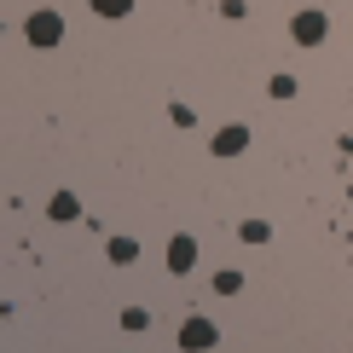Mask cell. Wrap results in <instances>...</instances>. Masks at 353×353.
Here are the masks:
<instances>
[{
	"label": "cell",
	"mask_w": 353,
	"mask_h": 353,
	"mask_svg": "<svg viewBox=\"0 0 353 353\" xmlns=\"http://www.w3.org/2000/svg\"><path fill=\"white\" fill-rule=\"evenodd\" d=\"M191 267H197V243H191V238H174V243H168V272H191Z\"/></svg>",
	"instance_id": "277c9868"
},
{
	"label": "cell",
	"mask_w": 353,
	"mask_h": 353,
	"mask_svg": "<svg viewBox=\"0 0 353 353\" xmlns=\"http://www.w3.org/2000/svg\"><path fill=\"white\" fill-rule=\"evenodd\" d=\"M122 325H128V330H145V325H151V313H145V307H128Z\"/></svg>",
	"instance_id": "8fae6325"
},
{
	"label": "cell",
	"mask_w": 353,
	"mask_h": 353,
	"mask_svg": "<svg viewBox=\"0 0 353 353\" xmlns=\"http://www.w3.org/2000/svg\"><path fill=\"white\" fill-rule=\"evenodd\" d=\"M52 220H76V197H70V191L52 197Z\"/></svg>",
	"instance_id": "52a82bcc"
},
{
	"label": "cell",
	"mask_w": 353,
	"mask_h": 353,
	"mask_svg": "<svg viewBox=\"0 0 353 353\" xmlns=\"http://www.w3.org/2000/svg\"><path fill=\"white\" fill-rule=\"evenodd\" d=\"M23 35H29V47H58V41H64V18H58V12H35V18L23 23Z\"/></svg>",
	"instance_id": "6da1fadb"
},
{
	"label": "cell",
	"mask_w": 353,
	"mask_h": 353,
	"mask_svg": "<svg viewBox=\"0 0 353 353\" xmlns=\"http://www.w3.org/2000/svg\"><path fill=\"white\" fill-rule=\"evenodd\" d=\"M290 35H296L301 47H319V41L330 35V18H325V12H296V23H290Z\"/></svg>",
	"instance_id": "7a4b0ae2"
},
{
	"label": "cell",
	"mask_w": 353,
	"mask_h": 353,
	"mask_svg": "<svg viewBox=\"0 0 353 353\" xmlns=\"http://www.w3.org/2000/svg\"><path fill=\"white\" fill-rule=\"evenodd\" d=\"M134 255H139V243H134V238H116V243H110V261H116V267H128Z\"/></svg>",
	"instance_id": "8992f818"
},
{
	"label": "cell",
	"mask_w": 353,
	"mask_h": 353,
	"mask_svg": "<svg viewBox=\"0 0 353 353\" xmlns=\"http://www.w3.org/2000/svg\"><path fill=\"white\" fill-rule=\"evenodd\" d=\"M238 232H243V238H249V243H267V220H243V226H238Z\"/></svg>",
	"instance_id": "9c48e42d"
},
{
	"label": "cell",
	"mask_w": 353,
	"mask_h": 353,
	"mask_svg": "<svg viewBox=\"0 0 353 353\" xmlns=\"http://www.w3.org/2000/svg\"><path fill=\"white\" fill-rule=\"evenodd\" d=\"M243 145H249V128H220L214 134V157H238Z\"/></svg>",
	"instance_id": "5b68a950"
},
{
	"label": "cell",
	"mask_w": 353,
	"mask_h": 353,
	"mask_svg": "<svg viewBox=\"0 0 353 353\" xmlns=\"http://www.w3.org/2000/svg\"><path fill=\"white\" fill-rule=\"evenodd\" d=\"M180 347H185V353L214 347V325H209V319H185V325H180Z\"/></svg>",
	"instance_id": "3957f363"
},
{
	"label": "cell",
	"mask_w": 353,
	"mask_h": 353,
	"mask_svg": "<svg viewBox=\"0 0 353 353\" xmlns=\"http://www.w3.org/2000/svg\"><path fill=\"white\" fill-rule=\"evenodd\" d=\"M267 93H272V99H296V81H290V76H272Z\"/></svg>",
	"instance_id": "7c38bea8"
},
{
	"label": "cell",
	"mask_w": 353,
	"mask_h": 353,
	"mask_svg": "<svg viewBox=\"0 0 353 353\" xmlns=\"http://www.w3.org/2000/svg\"><path fill=\"white\" fill-rule=\"evenodd\" d=\"M214 290H220V296H238V290H243V272H220Z\"/></svg>",
	"instance_id": "ba28073f"
},
{
	"label": "cell",
	"mask_w": 353,
	"mask_h": 353,
	"mask_svg": "<svg viewBox=\"0 0 353 353\" xmlns=\"http://www.w3.org/2000/svg\"><path fill=\"white\" fill-rule=\"evenodd\" d=\"M128 6H134V0H93V12H105V18H122Z\"/></svg>",
	"instance_id": "30bf717a"
}]
</instances>
